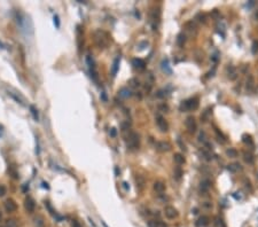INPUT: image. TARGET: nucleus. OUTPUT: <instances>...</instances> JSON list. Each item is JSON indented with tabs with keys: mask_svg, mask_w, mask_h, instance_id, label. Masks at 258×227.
Instances as JSON below:
<instances>
[{
	"mask_svg": "<svg viewBox=\"0 0 258 227\" xmlns=\"http://www.w3.org/2000/svg\"><path fill=\"white\" fill-rule=\"evenodd\" d=\"M123 185H124V188H125V189H128V186H127V183H126V182H124Z\"/></svg>",
	"mask_w": 258,
	"mask_h": 227,
	"instance_id": "de8ad7c7",
	"label": "nucleus"
},
{
	"mask_svg": "<svg viewBox=\"0 0 258 227\" xmlns=\"http://www.w3.org/2000/svg\"><path fill=\"white\" fill-rule=\"evenodd\" d=\"M251 52H252V54H257V52H258V40H255L253 42H252V47H251Z\"/></svg>",
	"mask_w": 258,
	"mask_h": 227,
	"instance_id": "c9c22d12",
	"label": "nucleus"
},
{
	"mask_svg": "<svg viewBox=\"0 0 258 227\" xmlns=\"http://www.w3.org/2000/svg\"><path fill=\"white\" fill-rule=\"evenodd\" d=\"M132 64L134 65L135 69H139V70H143L146 68V62L141 58H134L132 61Z\"/></svg>",
	"mask_w": 258,
	"mask_h": 227,
	"instance_id": "dca6fc26",
	"label": "nucleus"
},
{
	"mask_svg": "<svg viewBox=\"0 0 258 227\" xmlns=\"http://www.w3.org/2000/svg\"><path fill=\"white\" fill-rule=\"evenodd\" d=\"M203 206L206 208V209H211V208H212V204L209 203V202H204V203H203Z\"/></svg>",
	"mask_w": 258,
	"mask_h": 227,
	"instance_id": "c03bdc74",
	"label": "nucleus"
},
{
	"mask_svg": "<svg viewBox=\"0 0 258 227\" xmlns=\"http://www.w3.org/2000/svg\"><path fill=\"white\" fill-rule=\"evenodd\" d=\"M18 226V222L16 219L14 218H10V219H7L5 221V227H17Z\"/></svg>",
	"mask_w": 258,
	"mask_h": 227,
	"instance_id": "cd10ccee",
	"label": "nucleus"
},
{
	"mask_svg": "<svg viewBox=\"0 0 258 227\" xmlns=\"http://www.w3.org/2000/svg\"><path fill=\"white\" fill-rule=\"evenodd\" d=\"M214 226L216 227H226L225 224H224V221H222V219H220L219 217H216L214 218Z\"/></svg>",
	"mask_w": 258,
	"mask_h": 227,
	"instance_id": "72a5a7b5",
	"label": "nucleus"
},
{
	"mask_svg": "<svg viewBox=\"0 0 258 227\" xmlns=\"http://www.w3.org/2000/svg\"><path fill=\"white\" fill-rule=\"evenodd\" d=\"M173 161H174V163H175L177 165H181V164H183V163L186 162L183 155H182V154H179V152H175V154L173 155Z\"/></svg>",
	"mask_w": 258,
	"mask_h": 227,
	"instance_id": "4be33fe9",
	"label": "nucleus"
},
{
	"mask_svg": "<svg viewBox=\"0 0 258 227\" xmlns=\"http://www.w3.org/2000/svg\"><path fill=\"white\" fill-rule=\"evenodd\" d=\"M158 227H167L163 221H158Z\"/></svg>",
	"mask_w": 258,
	"mask_h": 227,
	"instance_id": "49530a36",
	"label": "nucleus"
},
{
	"mask_svg": "<svg viewBox=\"0 0 258 227\" xmlns=\"http://www.w3.org/2000/svg\"><path fill=\"white\" fill-rule=\"evenodd\" d=\"M94 40L95 44L99 46V48H105L110 42L109 34L102 30H97L94 32Z\"/></svg>",
	"mask_w": 258,
	"mask_h": 227,
	"instance_id": "f257e3e1",
	"label": "nucleus"
},
{
	"mask_svg": "<svg viewBox=\"0 0 258 227\" xmlns=\"http://www.w3.org/2000/svg\"><path fill=\"white\" fill-rule=\"evenodd\" d=\"M210 222V218L208 216H202L198 218V220L196 221V226L197 227H204Z\"/></svg>",
	"mask_w": 258,
	"mask_h": 227,
	"instance_id": "aec40b11",
	"label": "nucleus"
},
{
	"mask_svg": "<svg viewBox=\"0 0 258 227\" xmlns=\"http://www.w3.org/2000/svg\"><path fill=\"white\" fill-rule=\"evenodd\" d=\"M198 105H200L198 97H190L180 104V110L181 111H194L198 108Z\"/></svg>",
	"mask_w": 258,
	"mask_h": 227,
	"instance_id": "f03ea898",
	"label": "nucleus"
},
{
	"mask_svg": "<svg viewBox=\"0 0 258 227\" xmlns=\"http://www.w3.org/2000/svg\"><path fill=\"white\" fill-rule=\"evenodd\" d=\"M255 86H256L255 77L252 75H249L248 78H247V81H245V89H247V92H249V93L252 92L253 88H255Z\"/></svg>",
	"mask_w": 258,
	"mask_h": 227,
	"instance_id": "f8f14e48",
	"label": "nucleus"
},
{
	"mask_svg": "<svg viewBox=\"0 0 258 227\" xmlns=\"http://www.w3.org/2000/svg\"><path fill=\"white\" fill-rule=\"evenodd\" d=\"M156 124H157L158 128L161 130V132H167V130H169V124H167L166 119H165L162 115H157V116H156Z\"/></svg>",
	"mask_w": 258,
	"mask_h": 227,
	"instance_id": "0eeeda50",
	"label": "nucleus"
},
{
	"mask_svg": "<svg viewBox=\"0 0 258 227\" xmlns=\"http://www.w3.org/2000/svg\"><path fill=\"white\" fill-rule=\"evenodd\" d=\"M30 111H31V115L33 117L34 120H38L39 119V116H38V110L36 109L34 105H30Z\"/></svg>",
	"mask_w": 258,
	"mask_h": 227,
	"instance_id": "473e14b6",
	"label": "nucleus"
},
{
	"mask_svg": "<svg viewBox=\"0 0 258 227\" xmlns=\"http://www.w3.org/2000/svg\"><path fill=\"white\" fill-rule=\"evenodd\" d=\"M126 143L130 148H139V144H140V138H139V134L134 131H130L128 133V136H127V140H126Z\"/></svg>",
	"mask_w": 258,
	"mask_h": 227,
	"instance_id": "7ed1b4c3",
	"label": "nucleus"
},
{
	"mask_svg": "<svg viewBox=\"0 0 258 227\" xmlns=\"http://www.w3.org/2000/svg\"><path fill=\"white\" fill-rule=\"evenodd\" d=\"M119 62H120V56H117L114 60V63H112V66H111V76L112 77H115L117 75V71H118V68H119Z\"/></svg>",
	"mask_w": 258,
	"mask_h": 227,
	"instance_id": "f3484780",
	"label": "nucleus"
},
{
	"mask_svg": "<svg viewBox=\"0 0 258 227\" xmlns=\"http://www.w3.org/2000/svg\"><path fill=\"white\" fill-rule=\"evenodd\" d=\"M116 134H117L116 128H111V131H110V135H111V136H116Z\"/></svg>",
	"mask_w": 258,
	"mask_h": 227,
	"instance_id": "a18cd8bd",
	"label": "nucleus"
},
{
	"mask_svg": "<svg viewBox=\"0 0 258 227\" xmlns=\"http://www.w3.org/2000/svg\"><path fill=\"white\" fill-rule=\"evenodd\" d=\"M135 183H136V188L139 190H142L144 188V185H146V180L142 175H136L135 177Z\"/></svg>",
	"mask_w": 258,
	"mask_h": 227,
	"instance_id": "6ab92c4d",
	"label": "nucleus"
},
{
	"mask_svg": "<svg viewBox=\"0 0 258 227\" xmlns=\"http://www.w3.org/2000/svg\"><path fill=\"white\" fill-rule=\"evenodd\" d=\"M6 194V187L3 185H0V196H3Z\"/></svg>",
	"mask_w": 258,
	"mask_h": 227,
	"instance_id": "37998d69",
	"label": "nucleus"
},
{
	"mask_svg": "<svg viewBox=\"0 0 258 227\" xmlns=\"http://www.w3.org/2000/svg\"><path fill=\"white\" fill-rule=\"evenodd\" d=\"M158 97H165L166 96V91H163V89H161V91H158L157 92V94H156Z\"/></svg>",
	"mask_w": 258,
	"mask_h": 227,
	"instance_id": "a19ab883",
	"label": "nucleus"
},
{
	"mask_svg": "<svg viewBox=\"0 0 258 227\" xmlns=\"http://www.w3.org/2000/svg\"><path fill=\"white\" fill-rule=\"evenodd\" d=\"M86 62L88 64V68H89V72H91V77L94 81H99V75H97V71H96V66H95V63L93 61V57L91 55H87L86 56Z\"/></svg>",
	"mask_w": 258,
	"mask_h": 227,
	"instance_id": "20e7f679",
	"label": "nucleus"
},
{
	"mask_svg": "<svg viewBox=\"0 0 258 227\" xmlns=\"http://www.w3.org/2000/svg\"><path fill=\"white\" fill-rule=\"evenodd\" d=\"M227 170H228L229 172H232V173H236V172H239V171H242V166H241V164H239V163H233V164H229V165L227 166Z\"/></svg>",
	"mask_w": 258,
	"mask_h": 227,
	"instance_id": "5701e85b",
	"label": "nucleus"
},
{
	"mask_svg": "<svg viewBox=\"0 0 258 227\" xmlns=\"http://www.w3.org/2000/svg\"><path fill=\"white\" fill-rule=\"evenodd\" d=\"M24 206L28 210V212H33L34 211V208H36V203H34L33 198L30 197V196H28L25 198V201H24Z\"/></svg>",
	"mask_w": 258,
	"mask_h": 227,
	"instance_id": "ddd939ff",
	"label": "nucleus"
},
{
	"mask_svg": "<svg viewBox=\"0 0 258 227\" xmlns=\"http://www.w3.org/2000/svg\"><path fill=\"white\" fill-rule=\"evenodd\" d=\"M118 95H119V97H122V99H128V97H131V96H132V92H131L128 88L123 87V88H120V89H119Z\"/></svg>",
	"mask_w": 258,
	"mask_h": 227,
	"instance_id": "a211bd4d",
	"label": "nucleus"
},
{
	"mask_svg": "<svg viewBox=\"0 0 258 227\" xmlns=\"http://www.w3.org/2000/svg\"><path fill=\"white\" fill-rule=\"evenodd\" d=\"M210 187H211V181H210L209 179L202 180V181H201V183H200V189H201V191H202V193L208 191V190L210 189Z\"/></svg>",
	"mask_w": 258,
	"mask_h": 227,
	"instance_id": "412c9836",
	"label": "nucleus"
},
{
	"mask_svg": "<svg viewBox=\"0 0 258 227\" xmlns=\"http://www.w3.org/2000/svg\"><path fill=\"white\" fill-rule=\"evenodd\" d=\"M186 40H187L186 34L185 33H179L178 37H177V45L179 47H183V45L186 44Z\"/></svg>",
	"mask_w": 258,
	"mask_h": 227,
	"instance_id": "393cba45",
	"label": "nucleus"
},
{
	"mask_svg": "<svg viewBox=\"0 0 258 227\" xmlns=\"http://www.w3.org/2000/svg\"><path fill=\"white\" fill-rule=\"evenodd\" d=\"M153 188H154V190H155V191H157V193L162 194V193H164V191H165V183H164L163 181H156V182H154Z\"/></svg>",
	"mask_w": 258,
	"mask_h": 227,
	"instance_id": "2eb2a0df",
	"label": "nucleus"
},
{
	"mask_svg": "<svg viewBox=\"0 0 258 227\" xmlns=\"http://www.w3.org/2000/svg\"><path fill=\"white\" fill-rule=\"evenodd\" d=\"M226 155L230 158H235V157H237V150L235 148H228L226 150Z\"/></svg>",
	"mask_w": 258,
	"mask_h": 227,
	"instance_id": "c85d7f7f",
	"label": "nucleus"
},
{
	"mask_svg": "<svg viewBox=\"0 0 258 227\" xmlns=\"http://www.w3.org/2000/svg\"><path fill=\"white\" fill-rule=\"evenodd\" d=\"M205 138H206V135H205V132H203V131H202V132H200V135H198V140H200L201 142H202V141H203V142H205Z\"/></svg>",
	"mask_w": 258,
	"mask_h": 227,
	"instance_id": "ea45409f",
	"label": "nucleus"
},
{
	"mask_svg": "<svg viewBox=\"0 0 258 227\" xmlns=\"http://www.w3.org/2000/svg\"><path fill=\"white\" fill-rule=\"evenodd\" d=\"M242 141H243L245 144H248V146H250V147H253L252 138H251L249 134H243V135H242Z\"/></svg>",
	"mask_w": 258,
	"mask_h": 227,
	"instance_id": "a878e982",
	"label": "nucleus"
},
{
	"mask_svg": "<svg viewBox=\"0 0 258 227\" xmlns=\"http://www.w3.org/2000/svg\"><path fill=\"white\" fill-rule=\"evenodd\" d=\"M201 155H202V157H203L205 161H208V162H210V161L212 159L211 152L208 151V150H205V149H202V150H201Z\"/></svg>",
	"mask_w": 258,
	"mask_h": 227,
	"instance_id": "c756f323",
	"label": "nucleus"
},
{
	"mask_svg": "<svg viewBox=\"0 0 258 227\" xmlns=\"http://www.w3.org/2000/svg\"><path fill=\"white\" fill-rule=\"evenodd\" d=\"M185 29H186V31H187L189 34H191V36H195V34L197 33V28H196V25H195L194 22H187V23L185 24Z\"/></svg>",
	"mask_w": 258,
	"mask_h": 227,
	"instance_id": "4468645a",
	"label": "nucleus"
},
{
	"mask_svg": "<svg viewBox=\"0 0 258 227\" xmlns=\"http://www.w3.org/2000/svg\"><path fill=\"white\" fill-rule=\"evenodd\" d=\"M147 225H148V227H158V220L151 219V220H149L147 222Z\"/></svg>",
	"mask_w": 258,
	"mask_h": 227,
	"instance_id": "e433bc0d",
	"label": "nucleus"
},
{
	"mask_svg": "<svg viewBox=\"0 0 258 227\" xmlns=\"http://www.w3.org/2000/svg\"><path fill=\"white\" fill-rule=\"evenodd\" d=\"M2 219V213H1V211H0V220Z\"/></svg>",
	"mask_w": 258,
	"mask_h": 227,
	"instance_id": "09e8293b",
	"label": "nucleus"
},
{
	"mask_svg": "<svg viewBox=\"0 0 258 227\" xmlns=\"http://www.w3.org/2000/svg\"><path fill=\"white\" fill-rule=\"evenodd\" d=\"M178 144H179V147H180V149L181 150H183V151H186L187 150V148H186V146H185V143H182V141H181V139L180 138H178Z\"/></svg>",
	"mask_w": 258,
	"mask_h": 227,
	"instance_id": "58836bf2",
	"label": "nucleus"
},
{
	"mask_svg": "<svg viewBox=\"0 0 258 227\" xmlns=\"http://www.w3.org/2000/svg\"><path fill=\"white\" fill-rule=\"evenodd\" d=\"M243 158H244V161L248 163V164H252L253 163V156H252V154H250V152H244L243 154Z\"/></svg>",
	"mask_w": 258,
	"mask_h": 227,
	"instance_id": "7c9ffc66",
	"label": "nucleus"
},
{
	"mask_svg": "<svg viewBox=\"0 0 258 227\" xmlns=\"http://www.w3.org/2000/svg\"><path fill=\"white\" fill-rule=\"evenodd\" d=\"M164 214H165V217L167 218V219H174V218H177L178 217V210L174 208V206H172V205H166L165 208H164Z\"/></svg>",
	"mask_w": 258,
	"mask_h": 227,
	"instance_id": "6e6552de",
	"label": "nucleus"
},
{
	"mask_svg": "<svg viewBox=\"0 0 258 227\" xmlns=\"http://www.w3.org/2000/svg\"><path fill=\"white\" fill-rule=\"evenodd\" d=\"M173 174H174V179L175 180H180L181 178H182V174H183V172H182V169L179 166V165H177V166H174V170H173Z\"/></svg>",
	"mask_w": 258,
	"mask_h": 227,
	"instance_id": "b1692460",
	"label": "nucleus"
},
{
	"mask_svg": "<svg viewBox=\"0 0 258 227\" xmlns=\"http://www.w3.org/2000/svg\"><path fill=\"white\" fill-rule=\"evenodd\" d=\"M0 227H5V226H0Z\"/></svg>",
	"mask_w": 258,
	"mask_h": 227,
	"instance_id": "8fccbe9b",
	"label": "nucleus"
},
{
	"mask_svg": "<svg viewBox=\"0 0 258 227\" xmlns=\"http://www.w3.org/2000/svg\"><path fill=\"white\" fill-rule=\"evenodd\" d=\"M158 110L161 112H167L169 111V105L165 104V103H161V104H158Z\"/></svg>",
	"mask_w": 258,
	"mask_h": 227,
	"instance_id": "f704fd0d",
	"label": "nucleus"
},
{
	"mask_svg": "<svg viewBox=\"0 0 258 227\" xmlns=\"http://www.w3.org/2000/svg\"><path fill=\"white\" fill-rule=\"evenodd\" d=\"M128 85L132 87V88H138L140 86V81L136 79V78H131L128 80Z\"/></svg>",
	"mask_w": 258,
	"mask_h": 227,
	"instance_id": "2f4dec72",
	"label": "nucleus"
},
{
	"mask_svg": "<svg viewBox=\"0 0 258 227\" xmlns=\"http://www.w3.org/2000/svg\"><path fill=\"white\" fill-rule=\"evenodd\" d=\"M185 125L188 130L189 133H195L196 132V128H197V124H196V120L193 116H188L185 120Z\"/></svg>",
	"mask_w": 258,
	"mask_h": 227,
	"instance_id": "423d86ee",
	"label": "nucleus"
},
{
	"mask_svg": "<svg viewBox=\"0 0 258 227\" xmlns=\"http://www.w3.org/2000/svg\"><path fill=\"white\" fill-rule=\"evenodd\" d=\"M159 18H161L159 9H153L150 11V23H151L153 30H157V26H158V23H159Z\"/></svg>",
	"mask_w": 258,
	"mask_h": 227,
	"instance_id": "39448f33",
	"label": "nucleus"
},
{
	"mask_svg": "<svg viewBox=\"0 0 258 227\" xmlns=\"http://www.w3.org/2000/svg\"><path fill=\"white\" fill-rule=\"evenodd\" d=\"M54 24L56 25V28H60V19H58V16L57 15L54 16Z\"/></svg>",
	"mask_w": 258,
	"mask_h": 227,
	"instance_id": "79ce46f5",
	"label": "nucleus"
},
{
	"mask_svg": "<svg viewBox=\"0 0 258 227\" xmlns=\"http://www.w3.org/2000/svg\"><path fill=\"white\" fill-rule=\"evenodd\" d=\"M167 65H169V64H167V60L163 61V63H162V68H163V69H164L167 73H171V69H169V68H167Z\"/></svg>",
	"mask_w": 258,
	"mask_h": 227,
	"instance_id": "4c0bfd02",
	"label": "nucleus"
},
{
	"mask_svg": "<svg viewBox=\"0 0 258 227\" xmlns=\"http://www.w3.org/2000/svg\"><path fill=\"white\" fill-rule=\"evenodd\" d=\"M226 75L229 80H235L237 78V70L234 65H228L226 68Z\"/></svg>",
	"mask_w": 258,
	"mask_h": 227,
	"instance_id": "9b49d317",
	"label": "nucleus"
},
{
	"mask_svg": "<svg viewBox=\"0 0 258 227\" xmlns=\"http://www.w3.org/2000/svg\"><path fill=\"white\" fill-rule=\"evenodd\" d=\"M33 224H34L36 227H44V225H45L44 219H42V217H40V216H37V217L33 218Z\"/></svg>",
	"mask_w": 258,
	"mask_h": 227,
	"instance_id": "bb28decb",
	"label": "nucleus"
},
{
	"mask_svg": "<svg viewBox=\"0 0 258 227\" xmlns=\"http://www.w3.org/2000/svg\"><path fill=\"white\" fill-rule=\"evenodd\" d=\"M155 147H156V149L158 151L165 152V151H169L171 149V143L167 142V141H158V142H156Z\"/></svg>",
	"mask_w": 258,
	"mask_h": 227,
	"instance_id": "9d476101",
	"label": "nucleus"
},
{
	"mask_svg": "<svg viewBox=\"0 0 258 227\" xmlns=\"http://www.w3.org/2000/svg\"><path fill=\"white\" fill-rule=\"evenodd\" d=\"M3 206H5V210H6L8 213H10V212H15V211L17 210V204H16V203H15V201H14V199H11V198L6 199V201H5V203H3Z\"/></svg>",
	"mask_w": 258,
	"mask_h": 227,
	"instance_id": "1a4fd4ad",
	"label": "nucleus"
}]
</instances>
